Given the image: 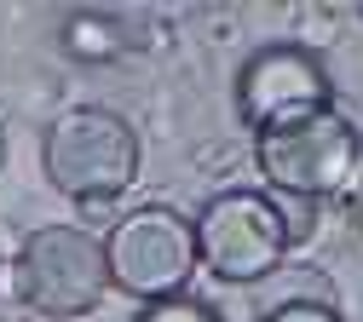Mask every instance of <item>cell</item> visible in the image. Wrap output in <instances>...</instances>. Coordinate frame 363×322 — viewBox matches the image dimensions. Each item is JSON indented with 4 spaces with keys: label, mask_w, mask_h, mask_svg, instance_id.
Returning <instances> with one entry per match:
<instances>
[{
    "label": "cell",
    "mask_w": 363,
    "mask_h": 322,
    "mask_svg": "<svg viewBox=\"0 0 363 322\" xmlns=\"http://www.w3.org/2000/svg\"><path fill=\"white\" fill-rule=\"evenodd\" d=\"M110 248L81 224H40L23 236L18 259H12V288L35 316H86L104 294H110Z\"/></svg>",
    "instance_id": "1"
},
{
    "label": "cell",
    "mask_w": 363,
    "mask_h": 322,
    "mask_svg": "<svg viewBox=\"0 0 363 322\" xmlns=\"http://www.w3.org/2000/svg\"><path fill=\"white\" fill-rule=\"evenodd\" d=\"M259 173L289 196H346L363 178V138L340 110H311L259 132Z\"/></svg>",
    "instance_id": "2"
},
{
    "label": "cell",
    "mask_w": 363,
    "mask_h": 322,
    "mask_svg": "<svg viewBox=\"0 0 363 322\" xmlns=\"http://www.w3.org/2000/svg\"><path fill=\"white\" fill-rule=\"evenodd\" d=\"M47 178L75 202H110L139 178V132L127 127V115L99 110V104H75L47 127L40 144Z\"/></svg>",
    "instance_id": "3"
},
{
    "label": "cell",
    "mask_w": 363,
    "mask_h": 322,
    "mask_svg": "<svg viewBox=\"0 0 363 322\" xmlns=\"http://www.w3.org/2000/svg\"><path fill=\"white\" fill-rule=\"evenodd\" d=\"M110 248V276H116V288L133 294V299H179V288L196 276V224L191 219H179L173 207L150 202V207H133L116 219V230L104 236Z\"/></svg>",
    "instance_id": "4"
},
{
    "label": "cell",
    "mask_w": 363,
    "mask_h": 322,
    "mask_svg": "<svg viewBox=\"0 0 363 322\" xmlns=\"http://www.w3.org/2000/svg\"><path fill=\"white\" fill-rule=\"evenodd\" d=\"M289 219L283 207L259 190H219L196 219V248L202 265L225 282H259L283 265L289 253Z\"/></svg>",
    "instance_id": "5"
},
{
    "label": "cell",
    "mask_w": 363,
    "mask_h": 322,
    "mask_svg": "<svg viewBox=\"0 0 363 322\" xmlns=\"http://www.w3.org/2000/svg\"><path fill=\"white\" fill-rule=\"evenodd\" d=\"M335 86H329V69L323 58L300 40H271L242 64L237 75V110L254 132L277 127V121H294V115H311V110H329Z\"/></svg>",
    "instance_id": "6"
},
{
    "label": "cell",
    "mask_w": 363,
    "mask_h": 322,
    "mask_svg": "<svg viewBox=\"0 0 363 322\" xmlns=\"http://www.w3.org/2000/svg\"><path fill=\"white\" fill-rule=\"evenodd\" d=\"M139 322H219V316L196 299H156V305L139 311Z\"/></svg>",
    "instance_id": "7"
},
{
    "label": "cell",
    "mask_w": 363,
    "mask_h": 322,
    "mask_svg": "<svg viewBox=\"0 0 363 322\" xmlns=\"http://www.w3.org/2000/svg\"><path fill=\"white\" fill-rule=\"evenodd\" d=\"M265 322H340V311H329V305H317V299H289V305H277Z\"/></svg>",
    "instance_id": "8"
},
{
    "label": "cell",
    "mask_w": 363,
    "mask_h": 322,
    "mask_svg": "<svg viewBox=\"0 0 363 322\" xmlns=\"http://www.w3.org/2000/svg\"><path fill=\"white\" fill-rule=\"evenodd\" d=\"M0 161H6V132H0Z\"/></svg>",
    "instance_id": "9"
},
{
    "label": "cell",
    "mask_w": 363,
    "mask_h": 322,
    "mask_svg": "<svg viewBox=\"0 0 363 322\" xmlns=\"http://www.w3.org/2000/svg\"><path fill=\"white\" fill-rule=\"evenodd\" d=\"M0 322H6V316H0Z\"/></svg>",
    "instance_id": "10"
}]
</instances>
